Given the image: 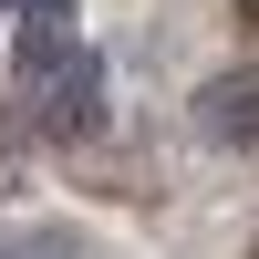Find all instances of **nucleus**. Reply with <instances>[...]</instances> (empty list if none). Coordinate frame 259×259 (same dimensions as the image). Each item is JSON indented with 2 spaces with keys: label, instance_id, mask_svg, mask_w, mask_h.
Returning a JSON list of instances; mask_svg holds the SVG:
<instances>
[{
  "label": "nucleus",
  "instance_id": "nucleus-4",
  "mask_svg": "<svg viewBox=\"0 0 259 259\" xmlns=\"http://www.w3.org/2000/svg\"><path fill=\"white\" fill-rule=\"evenodd\" d=\"M52 259H73V249H52Z\"/></svg>",
  "mask_w": 259,
  "mask_h": 259
},
{
  "label": "nucleus",
  "instance_id": "nucleus-3",
  "mask_svg": "<svg viewBox=\"0 0 259 259\" xmlns=\"http://www.w3.org/2000/svg\"><path fill=\"white\" fill-rule=\"evenodd\" d=\"M0 11H21V21H73V0H0Z\"/></svg>",
  "mask_w": 259,
  "mask_h": 259
},
{
  "label": "nucleus",
  "instance_id": "nucleus-2",
  "mask_svg": "<svg viewBox=\"0 0 259 259\" xmlns=\"http://www.w3.org/2000/svg\"><path fill=\"white\" fill-rule=\"evenodd\" d=\"M249 114H259V83H218L207 94V124H228V135H249Z\"/></svg>",
  "mask_w": 259,
  "mask_h": 259
},
{
  "label": "nucleus",
  "instance_id": "nucleus-1",
  "mask_svg": "<svg viewBox=\"0 0 259 259\" xmlns=\"http://www.w3.org/2000/svg\"><path fill=\"white\" fill-rule=\"evenodd\" d=\"M21 94H31V124L41 135H94V114H104V62L83 52L62 21H21Z\"/></svg>",
  "mask_w": 259,
  "mask_h": 259
}]
</instances>
